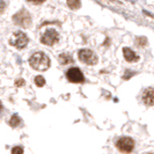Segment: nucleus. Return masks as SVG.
<instances>
[{"label": "nucleus", "instance_id": "f257e3e1", "mask_svg": "<svg viewBox=\"0 0 154 154\" xmlns=\"http://www.w3.org/2000/svg\"><path fill=\"white\" fill-rule=\"evenodd\" d=\"M29 64L32 69H37V71H45L50 66V59L45 54L36 52L30 57Z\"/></svg>", "mask_w": 154, "mask_h": 154}, {"label": "nucleus", "instance_id": "f03ea898", "mask_svg": "<svg viewBox=\"0 0 154 154\" xmlns=\"http://www.w3.org/2000/svg\"><path fill=\"white\" fill-rule=\"evenodd\" d=\"M9 43L11 45L15 46L16 49H23L28 44V37L23 31H16L12 35Z\"/></svg>", "mask_w": 154, "mask_h": 154}, {"label": "nucleus", "instance_id": "7ed1b4c3", "mask_svg": "<svg viewBox=\"0 0 154 154\" xmlns=\"http://www.w3.org/2000/svg\"><path fill=\"white\" fill-rule=\"evenodd\" d=\"M13 21L17 26H21V27L26 28V27H29V24L31 23V16L28 13V11L21 9L20 12H17L15 15L13 16Z\"/></svg>", "mask_w": 154, "mask_h": 154}, {"label": "nucleus", "instance_id": "20e7f679", "mask_svg": "<svg viewBox=\"0 0 154 154\" xmlns=\"http://www.w3.org/2000/svg\"><path fill=\"white\" fill-rule=\"evenodd\" d=\"M78 57H79V59L81 62L87 64V65H95L97 63V60H99L97 57H96V54H94L92 50H89V49H82V50H80L79 54H78Z\"/></svg>", "mask_w": 154, "mask_h": 154}, {"label": "nucleus", "instance_id": "39448f33", "mask_svg": "<svg viewBox=\"0 0 154 154\" xmlns=\"http://www.w3.org/2000/svg\"><path fill=\"white\" fill-rule=\"evenodd\" d=\"M58 41H59V34L52 28L46 29L45 32L42 36V38H41V42L45 45H54Z\"/></svg>", "mask_w": 154, "mask_h": 154}, {"label": "nucleus", "instance_id": "423d86ee", "mask_svg": "<svg viewBox=\"0 0 154 154\" xmlns=\"http://www.w3.org/2000/svg\"><path fill=\"white\" fill-rule=\"evenodd\" d=\"M116 146L123 153H130L134 147V141L130 137H123L116 143Z\"/></svg>", "mask_w": 154, "mask_h": 154}, {"label": "nucleus", "instance_id": "0eeeda50", "mask_svg": "<svg viewBox=\"0 0 154 154\" xmlns=\"http://www.w3.org/2000/svg\"><path fill=\"white\" fill-rule=\"evenodd\" d=\"M66 77L69 79L71 82H74V84H79V82H84L85 77L82 74V72L78 67H72L66 72Z\"/></svg>", "mask_w": 154, "mask_h": 154}, {"label": "nucleus", "instance_id": "6e6552de", "mask_svg": "<svg viewBox=\"0 0 154 154\" xmlns=\"http://www.w3.org/2000/svg\"><path fill=\"white\" fill-rule=\"evenodd\" d=\"M143 101L147 106H153L154 104V89L153 88H148L144 92L143 95Z\"/></svg>", "mask_w": 154, "mask_h": 154}, {"label": "nucleus", "instance_id": "1a4fd4ad", "mask_svg": "<svg viewBox=\"0 0 154 154\" xmlns=\"http://www.w3.org/2000/svg\"><path fill=\"white\" fill-rule=\"evenodd\" d=\"M123 54H124V58H125L128 62L132 63V62L138 60V56L134 54L131 49H129V48H124V49H123Z\"/></svg>", "mask_w": 154, "mask_h": 154}, {"label": "nucleus", "instance_id": "9d476101", "mask_svg": "<svg viewBox=\"0 0 154 154\" xmlns=\"http://www.w3.org/2000/svg\"><path fill=\"white\" fill-rule=\"evenodd\" d=\"M67 6L72 9H79L81 7V2L80 0H67Z\"/></svg>", "mask_w": 154, "mask_h": 154}, {"label": "nucleus", "instance_id": "9b49d317", "mask_svg": "<svg viewBox=\"0 0 154 154\" xmlns=\"http://www.w3.org/2000/svg\"><path fill=\"white\" fill-rule=\"evenodd\" d=\"M59 62L62 63L63 65H66V64H69V63H72V57H71L69 54H63L59 56Z\"/></svg>", "mask_w": 154, "mask_h": 154}, {"label": "nucleus", "instance_id": "f8f14e48", "mask_svg": "<svg viewBox=\"0 0 154 154\" xmlns=\"http://www.w3.org/2000/svg\"><path fill=\"white\" fill-rule=\"evenodd\" d=\"M21 123V119H20V117L17 115H13L12 116V118H11V121H9V124H11V126H13V128H15L19 124Z\"/></svg>", "mask_w": 154, "mask_h": 154}, {"label": "nucleus", "instance_id": "ddd939ff", "mask_svg": "<svg viewBox=\"0 0 154 154\" xmlns=\"http://www.w3.org/2000/svg\"><path fill=\"white\" fill-rule=\"evenodd\" d=\"M35 84L38 87H43L44 84H45V80H44V78L42 77V75H37V77L35 78Z\"/></svg>", "mask_w": 154, "mask_h": 154}, {"label": "nucleus", "instance_id": "4468645a", "mask_svg": "<svg viewBox=\"0 0 154 154\" xmlns=\"http://www.w3.org/2000/svg\"><path fill=\"white\" fill-rule=\"evenodd\" d=\"M12 154H23V148L20 146H15L12 148Z\"/></svg>", "mask_w": 154, "mask_h": 154}, {"label": "nucleus", "instance_id": "2eb2a0df", "mask_svg": "<svg viewBox=\"0 0 154 154\" xmlns=\"http://www.w3.org/2000/svg\"><path fill=\"white\" fill-rule=\"evenodd\" d=\"M137 43H138L139 46H144L146 44V38H145V37H139V38L137 39Z\"/></svg>", "mask_w": 154, "mask_h": 154}, {"label": "nucleus", "instance_id": "dca6fc26", "mask_svg": "<svg viewBox=\"0 0 154 154\" xmlns=\"http://www.w3.org/2000/svg\"><path fill=\"white\" fill-rule=\"evenodd\" d=\"M5 7H6V4L4 2V0H0V13H2V12H4Z\"/></svg>", "mask_w": 154, "mask_h": 154}, {"label": "nucleus", "instance_id": "f3484780", "mask_svg": "<svg viewBox=\"0 0 154 154\" xmlns=\"http://www.w3.org/2000/svg\"><path fill=\"white\" fill-rule=\"evenodd\" d=\"M29 2H32V4H35V5H38V4H42V2H44L45 0H28Z\"/></svg>", "mask_w": 154, "mask_h": 154}, {"label": "nucleus", "instance_id": "a211bd4d", "mask_svg": "<svg viewBox=\"0 0 154 154\" xmlns=\"http://www.w3.org/2000/svg\"><path fill=\"white\" fill-rule=\"evenodd\" d=\"M22 85H24V81H23V80H17V81H16V86L20 87V86H22Z\"/></svg>", "mask_w": 154, "mask_h": 154}, {"label": "nucleus", "instance_id": "6ab92c4d", "mask_svg": "<svg viewBox=\"0 0 154 154\" xmlns=\"http://www.w3.org/2000/svg\"><path fill=\"white\" fill-rule=\"evenodd\" d=\"M1 108H2V104H1V102H0V110H1Z\"/></svg>", "mask_w": 154, "mask_h": 154}]
</instances>
